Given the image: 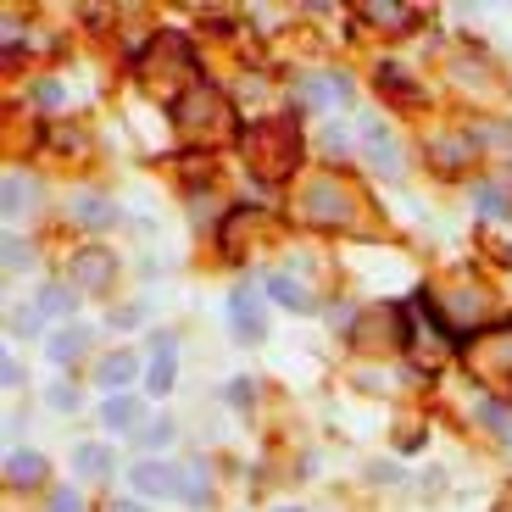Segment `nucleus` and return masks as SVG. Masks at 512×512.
Returning a JSON list of instances; mask_svg holds the SVG:
<instances>
[{"mask_svg":"<svg viewBox=\"0 0 512 512\" xmlns=\"http://www.w3.org/2000/svg\"><path fill=\"white\" fill-rule=\"evenodd\" d=\"M184 501H190V507L212 501V474H206L201 462H195V468H184Z\"/></svg>","mask_w":512,"mask_h":512,"instance_id":"obj_17","label":"nucleus"},{"mask_svg":"<svg viewBox=\"0 0 512 512\" xmlns=\"http://www.w3.org/2000/svg\"><path fill=\"white\" fill-rule=\"evenodd\" d=\"M39 479H45V457H39V451H12V457H6V485L28 490V485H39Z\"/></svg>","mask_w":512,"mask_h":512,"instance_id":"obj_9","label":"nucleus"},{"mask_svg":"<svg viewBox=\"0 0 512 512\" xmlns=\"http://www.w3.org/2000/svg\"><path fill=\"white\" fill-rule=\"evenodd\" d=\"M179 123L184 134H195V140H212V134H234V112L223 106V95H212L201 84V90H190L179 101Z\"/></svg>","mask_w":512,"mask_h":512,"instance_id":"obj_3","label":"nucleus"},{"mask_svg":"<svg viewBox=\"0 0 512 512\" xmlns=\"http://www.w3.org/2000/svg\"><path fill=\"white\" fill-rule=\"evenodd\" d=\"M51 407L73 412V407H78V390H73V384H51Z\"/></svg>","mask_w":512,"mask_h":512,"instance_id":"obj_23","label":"nucleus"},{"mask_svg":"<svg viewBox=\"0 0 512 512\" xmlns=\"http://www.w3.org/2000/svg\"><path fill=\"white\" fill-rule=\"evenodd\" d=\"M45 512H84V501H78V490H56Z\"/></svg>","mask_w":512,"mask_h":512,"instance_id":"obj_22","label":"nucleus"},{"mask_svg":"<svg viewBox=\"0 0 512 512\" xmlns=\"http://www.w3.org/2000/svg\"><path fill=\"white\" fill-rule=\"evenodd\" d=\"M112 273H117V262H112V251H106V245H78L73 262H67V279H73L78 290H106V284H112Z\"/></svg>","mask_w":512,"mask_h":512,"instance_id":"obj_5","label":"nucleus"},{"mask_svg":"<svg viewBox=\"0 0 512 512\" xmlns=\"http://www.w3.org/2000/svg\"><path fill=\"white\" fill-rule=\"evenodd\" d=\"M279 512H295V507H279Z\"/></svg>","mask_w":512,"mask_h":512,"instance_id":"obj_29","label":"nucleus"},{"mask_svg":"<svg viewBox=\"0 0 512 512\" xmlns=\"http://www.w3.org/2000/svg\"><path fill=\"white\" fill-rule=\"evenodd\" d=\"M34 101L45 106V112H56V101H62V84H39V90H34Z\"/></svg>","mask_w":512,"mask_h":512,"instance_id":"obj_24","label":"nucleus"},{"mask_svg":"<svg viewBox=\"0 0 512 512\" xmlns=\"http://www.w3.org/2000/svg\"><path fill=\"white\" fill-rule=\"evenodd\" d=\"M134 418H140V407H134V396H112L101 407V423L112 429V435H134Z\"/></svg>","mask_w":512,"mask_h":512,"instance_id":"obj_14","label":"nucleus"},{"mask_svg":"<svg viewBox=\"0 0 512 512\" xmlns=\"http://www.w3.org/2000/svg\"><path fill=\"white\" fill-rule=\"evenodd\" d=\"M229 323H234V340H245V346H256L262 334H268V323H262V307H256L251 290H234L229 295Z\"/></svg>","mask_w":512,"mask_h":512,"instance_id":"obj_6","label":"nucleus"},{"mask_svg":"<svg viewBox=\"0 0 512 512\" xmlns=\"http://www.w3.org/2000/svg\"><path fill=\"white\" fill-rule=\"evenodd\" d=\"M84 346H90V329H84V323H67L62 334H51V340H45L51 362H73V357H84Z\"/></svg>","mask_w":512,"mask_h":512,"instance_id":"obj_11","label":"nucleus"},{"mask_svg":"<svg viewBox=\"0 0 512 512\" xmlns=\"http://www.w3.org/2000/svg\"><path fill=\"white\" fill-rule=\"evenodd\" d=\"M134 440H140V446H151V451H162L167 440H173V423H151V429H134Z\"/></svg>","mask_w":512,"mask_h":512,"instance_id":"obj_20","label":"nucleus"},{"mask_svg":"<svg viewBox=\"0 0 512 512\" xmlns=\"http://www.w3.org/2000/svg\"><path fill=\"white\" fill-rule=\"evenodd\" d=\"M362 140H368V162L379 167L384 179H396L401 173V156H396V145H390V134H384L373 117H362Z\"/></svg>","mask_w":512,"mask_h":512,"instance_id":"obj_8","label":"nucleus"},{"mask_svg":"<svg viewBox=\"0 0 512 512\" xmlns=\"http://www.w3.org/2000/svg\"><path fill=\"white\" fill-rule=\"evenodd\" d=\"M73 468H78V479H101L106 468H112V457H106V446H95V440H90V446L73 451Z\"/></svg>","mask_w":512,"mask_h":512,"instance_id":"obj_15","label":"nucleus"},{"mask_svg":"<svg viewBox=\"0 0 512 512\" xmlns=\"http://www.w3.org/2000/svg\"><path fill=\"white\" fill-rule=\"evenodd\" d=\"M307 95H312V101H323V106H346L351 101V84H346V73H318V78H307Z\"/></svg>","mask_w":512,"mask_h":512,"instance_id":"obj_13","label":"nucleus"},{"mask_svg":"<svg viewBox=\"0 0 512 512\" xmlns=\"http://www.w3.org/2000/svg\"><path fill=\"white\" fill-rule=\"evenodd\" d=\"M39 312H45V318H62V312H73V295L51 284V290H39Z\"/></svg>","mask_w":512,"mask_h":512,"instance_id":"obj_19","label":"nucleus"},{"mask_svg":"<svg viewBox=\"0 0 512 512\" xmlns=\"http://www.w3.org/2000/svg\"><path fill=\"white\" fill-rule=\"evenodd\" d=\"M6 268H28V245L6 240Z\"/></svg>","mask_w":512,"mask_h":512,"instance_id":"obj_25","label":"nucleus"},{"mask_svg":"<svg viewBox=\"0 0 512 512\" xmlns=\"http://www.w3.org/2000/svg\"><path fill=\"white\" fill-rule=\"evenodd\" d=\"M0 379H6V384H23V368H17V357L0 362Z\"/></svg>","mask_w":512,"mask_h":512,"instance_id":"obj_27","label":"nucleus"},{"mask_svg":"<svg viewBox=\"0 0 512 512\" xmlns=\"http://www.w3.org/2000/svg\"><path fill=\"white\" fill-rule=\"evenodd\" d=\"M12 329H17V334H34V307H17V312H12Z\"/></svg>","mask_w":512,"mask_h":512,"instance_id":"obj_26","label":"nucleus"},{"mask_svg":"<svg viewBox=\"0 0 512 512\" xmlns=\"http://www.w3.org/2000/svg\"><path fill=\"white\" fill-rule=\"evenodd\" d=\"M240 151H245V162H251V173L284 179V173L301 162V134H295L290 117H262V123L240 128Z\"/></svg>","mask_w":512,"mask_h":512,"instance_id":"obj_1","label":"nucleus"},{"mask_svg":"<svg viewBox=\"0 0 512 512\" xmlns=\"http://www.w3.org/2000/svg\"><path fill=\"white\" fill-rule=\"evenodd\" d=\"M128 479H134V490H140V496H151V501H184V474L173 468V462H162V457L134 462V468H128Z\"/></svg>","mask_w":512,"mask_h":512,"instance_id":"obj_4","label":"nucleus"},{"mask_svg":"<svg viewBox=\"0 0 512 512\" xmlns=\"http://www.w3.org/2000/svg\"><path fill=\"white\" fill-rule=\"evenodd\" d=\"M479 212H485V218H496V212H507V195H501L496 184H485V190H479Z\"/></svg>","mask_w":512,"mask_h":512,"instance_id":"obj_21","label":"nucleus"},{"mask_svg":"<svg viewBox=\"0 0 512 512\" xmlns=\"http://www.w3.org/2000/svg\"><path fill=\"white\" fill-rule=\"evenodd\" d=\"M117 512H151V507H140V501H117Z\"/></svg>","mask_w":512,"mask_h":512,"instance_id":"obj_28","label":"nucleus"},{"mask_svg":"<svg viewBox=\"0 0 512 512\" xmlns=\"http://www.w3.org/2000/svg\"><path fill=\"white\" fill-rule=\"evenodd\" d=\"M145 384H151V396H167V390H173V334H156V362H151V373H145Z\"/></svg>","mask_w":512,"mask_h":512,"instance_id":"obj_10","label":"nucleus"},{"mask_svg":"<svg viewBox=\"0 0 512 512\" xmlns=\"http://www.w3.org/2000/svg\"><path fill=\"white\" fill-rule=\"evenodd\" d=\"M28 201H34V184H28L23 173H6V218L28 212Z\"/></svg>","mask_w":512,"mask_h":512,"instance_id":"obj_16","label":"nucleus"},{"mask_svg":"<svg viewBox=\"0 0 512 512\" xmlns=\"http://www.w3.org/2000/svg\"><path fill=\"white\" fill-rule=\"evenodd\" d=\"M73 218H84V223H95V229H106V223H112V201H95V195H78V201H73Z\"/></svg>","mask_w":512,"mask_h":512,"instance_id":"obj_18","label":"nucleus"},{"mask_svg":"<svg viewBox=\"0 0 512 512\" xmlns=\"http://www.w3.org/2000/svg\"><path fill=\"white\" fill-rule=\"evenodd\" d=\"M134 373H140V357H134V351H106L101 362H95V384H101V390H123L128 379H134Z\"/></svg>","mask_w":512,"mask_h":512,"instance_id":"obj_7","label":"nucleus"},{"mask_svg":"<svg viewBox=\"0 0 512 512\" xmlns=\"http://www.w3.org/2000/svg\"><path fill=\"white\" fill-rule=\"evenodd\" d=\"M268 295L279 301V307H290V312H312V307H318V301L301 290V279H290V273H273V279H268Z\"/></svg>","mask_w":512,"mask_h":512,"instance_id":"obj_12","label":"nucleus"},{"mask_svg":"<svg viewBox=\"0 0 512 512\" xmlns=\"http://www.w3.org/2000/svg\"><path fill=\"white\" fill-rule=\"evenodd\" d=\"M301 212H307L318 229H346V223L357 218V201H351V190L340 179H312L307 195H301Z\"/></svg>","mask_w":512,"mask_h":512,"instance_id":"obj_2","label":"nucleus"}]
</instances>
